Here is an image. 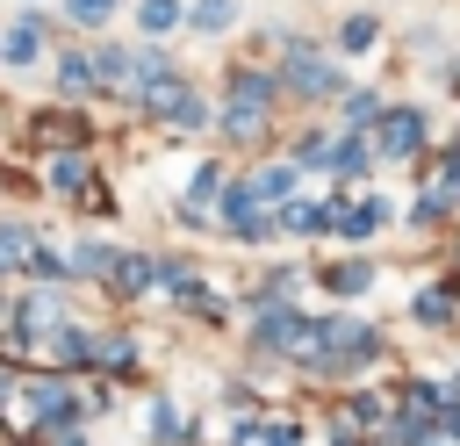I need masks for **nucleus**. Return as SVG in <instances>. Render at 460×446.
<instances>
[{
	"label": "nucleus",
	"mask_w": 460,
	"mask_h": 446,
	"mask_svg": "<svg viewBox=\"0 0 460 446\" xmlns=\"http://www.w3.org/2000/svg\"><path fill=\"white\" fill-rule=\"evenodd\" d=\"M266 101H273V79H259V72H237V79H230V115H237V129H252V122L266 115Z\"/></svg>",
	"instance_id": "f257e3e1"
},
{
	"label": "nucleus",
	"mask_w": 460,
	"mask_h": 446,
	"mask_svg": "<svg viewBox=\"0 0 460 446\" xmlns=\"http://www.w3.org/2000/svg\"><path fill=\"white\" fill-rule=\"evenodd\" d=\"M381 151H388V158H417V151H424V115H417V108H395V115L381 122Z\"/></svg>",
	"instance_id": "f03ea898"
},
{
	"label": "nucleus",
	"mask_w": 460,
	"mask_h": 446,
	"mask_svg": "<svg viewBox=\"0 0 460 446\" xmlns=\"http://www.w3.org/2000/svg\"><path fill=\"white\" fill-rule=\"evenodd\" d=\"M288 79H295L302 94H331V86H338V72H331L323 58H309V43H288Z\"/></svg>",
	"instance_id": "7ed1b4c3"
},
{
	"label": "nucleus",
	"mask_w": 460,
	"mask_h": 446,
	"mask_svg": "<svg viewBox=\"0 0 460 446\" xmlns=\"http://www.w3.org/2000/svg\"><path fill=\"white\" fill-rule=\"evenodd\" d=\"M0 50H7V65H36V50H43V29H36V22H14V29L0 36Z\"/></svg>",
	"instance_id": "20e7f679"
},
{
	"label": "nucleus",
	"mask_w": 460,
	"mask_h": 446,
	"mask_svg": "<svg viewBox=\"0 0 460 446\" xmlns=\"http://www.w3.org/2000/svg\"><path fill=\"white\" fill-rule=\"evenodd\" d=\"M259 338H266V345H302V338H309V324H302L295 309H273V317L259 324Z\"/></svg>",
	"instance_id": "39448f33"
},
{
	"label": "nucleus",
	"mask_w": 460,
	"mask_h": 446,
	"mask_svg": "<svg viewBox=\"0 0 460 446\" xmlns=\"http://www.w3.org/2000/svg\"><path fill=\"white\" fill-rule=\"evenodd\" d=\"M316 158H331V173H338V180L367 173V144H359V137H345V144H331V151H316Z\"/></svg>",
	"instance_id": "423d86ee"
},
{
	"label": "nucleus",
	"mask_w": 460,
	"mask_h": 446,
	"mask_svg": "<svg viewBox=\"0 0 460 446\" xmlns=\"http://www.w3.org/2000/svg\"><path fill=\"white\" fill-rule=\"evenodd\" d=\"M266 223H273V230H323V209H316V201H288V209H273Z\"/></svg>",
	"instance_id": "0eeeda50"
},
{
	"label": "nucleus",
	"mask_w": 460,
	"mask_h": 446,
	"mask_svg": "<svg viewBox=\"0 0 460 446\" xmlns=\"http://www.w3.org/2000/svg\"><path fill=\"white\" fill-rule=\"evenodd\" d=\"M252 194H259V201H280V194H295V165H273V173H259V180H252Z\"/></svg>",
	"instance_id": "6e6552de"
},
{
	"label": "nucleus",
	"mask_w": 460,
	"mask_h": 446,
	"mask_svg": "<svg viewBox=\"0 0 460 446\" xmlns=\"http://www.w3.org/2000/svg\"><path fill=\"white\" fill-rule=\"evenodd\" d=\"M50 180H58V187H79V180H86V158H79V151H58V158H50Z\"/></svg>",
	"instance_id": "1a4fd4ad"
},
{
	"label": "nucleus",
	"mask_w": 460,
	"mask_h": 446,
	"mask_svg": "<svg viewBox=\"0 0 460 446\" xmlns=\"http://www.w3.org/2000/svg\"><path fill=\"white\" fill-rule=\"evenodd\" d=\"M172 22H180V0H144V29L151 36H165Z\"/></svg>",
	"instance_id": "9d476101"
},
{
	"label": "nucleus",
	"mask_w": 460,
	"mask_h": 446,
	"mask_svg": "<svg viewBox=\"0 0 460 446\" xmlns=\"http://www.w3.org/2000/svg\"><path fill=\"white\" fill-rule=\"evenodd\" d=\"M86 72H93V79H129V58H122V50H101Z\"/></svg>",
	"instance_id": "9b49d317"
},
{
	"label": "nucleus",
	"mask_w": 460,
	"mask_h": 446,
	"mask_svg": "<svg viewBox=\"0 0 460 446\" xmlns=\"http://www.w3.org/2000/svg\"><path fill=\"white\" fill-rule=\"evenodd\" d=\"M230 14H237V0H201V7H194V22H201V29H223Z\"/></svg>",
	"instance_id": "f8f14e48"
},
{
	"label": "nucleus",
	"mask_w": 460,
	"mask_h": 446,
	"mask_svg": "<svg viewBox=\"0 0 460 446\" xmlns=\"http://www.w3.org/2000/svg\"><path fill=\"white\" fill-rule=\"evenodd\" d=\"M65 14L72 22H101V14H115V0H65Z\"/></svg>",
	"instance_id": "ddd939ff"
},
{
	"label": "nucleus",
	"mask_w": 460,
	"mask_h": 446,
	"mask_svg": "<svg viewBox=\"0 0 460 446\" xmlns=\"http://www.w3.org/2000/svg\"><path fill=\"white\" fill-rule=\"evenodd\" d=\"M367 43H374V22L352 14V22H345V50H367Z\"/></svg>",
	"instance_id": "4468645a"
},
{
	"label": "nucleus",
	"mask_w": 460,
	"mask_h": 446,
	"mask_svg": "<svg viewBox=\"0 0 460 446\" xmlns=\"http://www.w3.org/2000/svg\"><path fill=\"white\" fill-rule=\"evenodd\" d=\"M331 288H338V295H359V288H367V266H338Z\"/></svg>",
	"instance_id": "2eb2a0df"
},
{
	"label": "nucleus",
	"mask_w": 460,
	"mask_h": 446,
	"mask_svg": "<svg viewBox=\"0 0 460 446\" xmlns=\"http://www.w3.org/2000/svg\"><path fill=\"white\" fill-rule=\"evenodd\" d=\"M137 79H144V86L165 79V50H144V58H137Z\"/></svg>",
	"instance_id": "dca6fc26"
},
{
	"label": "nucleus",
	"mask_w": 460,
	"mask_h": 446,
	"mask_svg": "<svg viewBox=\"0 0 460 446\" xmlns=\"http://www.w3.org/2000/svg\"><path fill=\"white\" fill-rule=\"evenodd\" d=\"M22 252H29V237H22V230H0V266H14Z\"/></svg>",
	"instance_id": "f3484780"
},
{
	"label": "nucleus",
	"mask_w": 460,
	"mask_h": 446,
	"mask_svg": "<svg viewBox=\"0 0 460 446\" xmlns=\"http://www.w3.org/2000/svg\"><path fill=\"white\" fill-rule=\"evenodd\" d=\"M374 108H381L374 94H352V101H345V115H352V122H374Z\"/></svg>",
	"instance_id": "a211bd4d"
},
{
	"label": "nucleus",
	"mask_w": 460,
	"mask_h": 446,
	"mask_svg": "<svg viewBox=\"0 0 460 446\" xmlns=\"http://www.w3.org/2000/svg\"><path fill=\"white\" fill-rule=\"evenodd\" d=\"M151 432H158V439H165V432H180V410H172V403H158V410H151Z\"/></svg>",
	"instance_id": "6ab92c4d"
},
{
	"label": "nucleus",
	"mask_w": 460,
	"mask_h": 446,
	"mask_svg": "<svg viewBox=\"0 0 460 446\" xmlns=\"http://www.w3.org/2000/svg\"><path fill=\"white\" fill-rule=\"evenodd\" d=\"M252 439H259V446H295V424H288V432L273 424V432H252Z\"/></svg>",
	"instance_id": "aec40b11"
},
{
	"label": "nucleus",
	"mask_w": 460,
	"mask_h": 446,
	"mask_svg": "<svg viewBox=\"0 0 460 446\" xmlns=\"http://www.w3.org/2000/svg\"><path fill=\"white\" fill-rule=\"evenodd\" d=\"M453 432H460V410H453Z\"/></svg>",
	"instance_id": "412c9836"
}]
</instances>
